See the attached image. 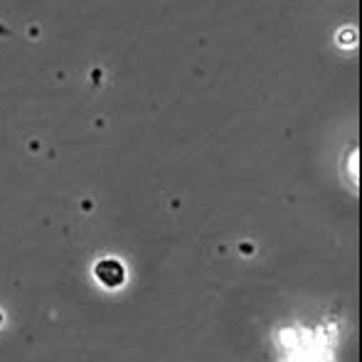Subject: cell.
Masks as SVG:
<instances>
[{"mask_svg": "<svg viewBox=\"0 0 362 362\" xmlns=\"http://www.w3.org/2000/svg\"><path fill=\"white\" fill-rule=\"evenodd\" d=\"M96 279H99L104 286L109 288H116L126 281V269L121 262L116 259H106V262H99L96 264Z\"/></svg>", "mask_w": 362, "mask_h": 362, "instance_id": "6da1fadb", "label": "cell"}]
</instances>
